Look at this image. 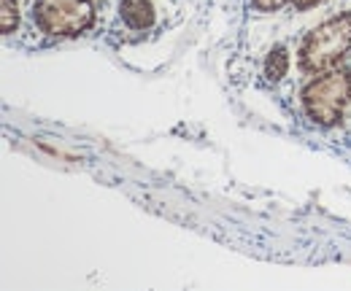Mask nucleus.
I'll use <instances>...</instances> for the list:
<instances>
[{
	"mask_svg": "<svg viewBox=\"0 0 351 291\" xmlns=\"http://www.w3.org/2000/svg\"><path fill=\"white\" fill-rule=\"evenodd\" d=\"M289 68H292V54H289V46L287 43H273L267 49L263 60V76L267 84H281L289 76Z\"/></svg>",
	"mask_w": 351,
	"mask_h": 291,
	"instance_id": "obj_5",
	"label": "nucleus"
},
{
	"mask_svg": "<svg viewBox=\"0 0 351 291\" xmlns=\"http://www.w3.org/2000/svg\"><path fill=\"white\" fill-rule=\"evenodd\" d=\"M22 27V3L19 0H0V33L14 36Z\"/></svg>",
	"mask_w": 351,
	"mask_h": 291,
	"instance_id": "obj_6",
	"label": "nucleus"
},
{
	"mask_svg": "<svg viewBox=\"0 0 351 291\" xmlns=\"http://www.w3.org/2000/svg\"><path fill=\"white\" fill-rule=\"evenodd\" d=\"M117 16L130 33H149L157 25L154 0H117Z\"/></svg>",
	"mask_w": 351,
	"mask_h": 291,
	"instance_id": "obj_4",
	"label": "nucleus"
},
{
	"mask_svg": "<svg viewBox=\"0 0 351 291\" xmlns=\"http://www.w3.org/2000/svg\"><path fill=\"white\" fill-rule=\"evenodd\" d=\"M100 5V0H33L30 22L44 38L73 41L97 27Z\"/></svg>",
	"mask_w": 351,
	"mask_h": 291,
	"instance_id": "obj_3",
	"label": "nucleus"
},
{
	"mask_svg": "<svg viewBox=\"0 0 351 291\" xmlns=\"http://www.w3.org/2000/svg\"><path fill=\"white\" fill-rule=\"evenodd\" d=\"M327 0H292V11H298V14H308V11H313V8H319V5H324Z\"/></svg>",
	"mask_w": 351,
	"mask_h": 291,
	"instance_id": "obj_8",
	"label": "nucleus"
},
{
	"mask_svg": "<svg viewBox=\"0 0 351 291\" xmlns=\"http://www.w3.org/2000/svg\"><path fill=\"white\" fill-rule=\"evenodd\" d=\"M100 3H103V0H100Z\"/></svg>",
	"mask_w": 351,
	"mask_h": 291,
	"instance_id": "obj_9",
	"label": "nucleus"
},
{
	"mask_svg": "<svg viewBox=\"0 0 351 291\" xmlns=\"http://www.w3.org/2000/svg\"><path fill=\"white\" fill-rule=\"evenodd\" d=\"M249 8L257 14H278L284 8H292V0H249Z\"/></svg>",
	"mask_w": 351,
	"mask_h": 291,
	"instance_id": "obj_7",
	"label": "nucleus"
},
{
	"mask_svg": "<svg viewBox=\"0 0 351 291\" xmlns=\"http://www.w3.org/2000/svg\"><path fill=\"white\" fill-rule=\"evenodd\" d=\"M300 108L308 122L322 129L343 125L351 108V68L338 65L308 76V81L300 86Z\"/></svg>",
	"mask_w": 351,
	"mask_h": 291,
	"instance_id": "obj_2",
	"label": "nucleus"
},
{
	"mask_svg": "<svg viewBox=\"0 0 351 291\" xmlns=\"http://www.w3.org/2000/svg\"><path fill=\"white\" fill-rule=\"evenodd\" d=\"M351 54V11H338L319 25H313L298 43V71L316 76L338 68Z\"/></svg>",
	"mask_w": 351,
	"mask_h": 291,
	"instance_id": "obj_1",
	"label": "nucleus"
}]
</instances>
